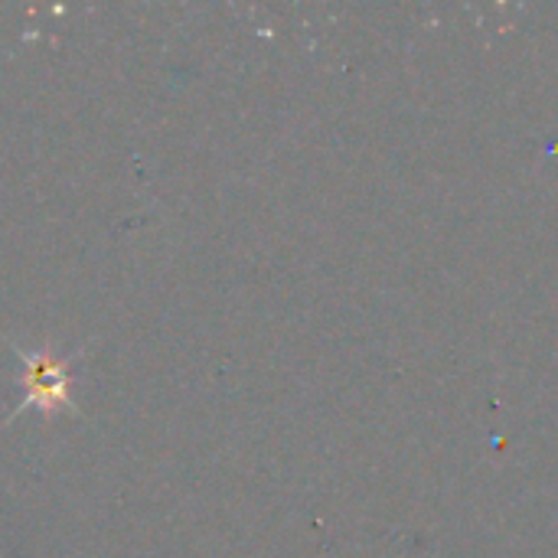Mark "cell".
Wrapping results in <instances>:
<instances>
[{
    "mask_svg": "<svg viewBox=\"0 0 558 558\" xmlns=\"http://www.w3.org/2000/svg\"><path fill=\"white\" fill-rule=\"evenodd\" d=\"M20 356V389H23V402L16 409V415L26 405H36L43 412H78L75 399H72V360H59L49 350L39 353H26L16 347Z\"/></svg>",
    "mask_w": 558,
    "mask_h": 558,
    "instance_id": "1",
    "label": "cell"
}]
</instances>
